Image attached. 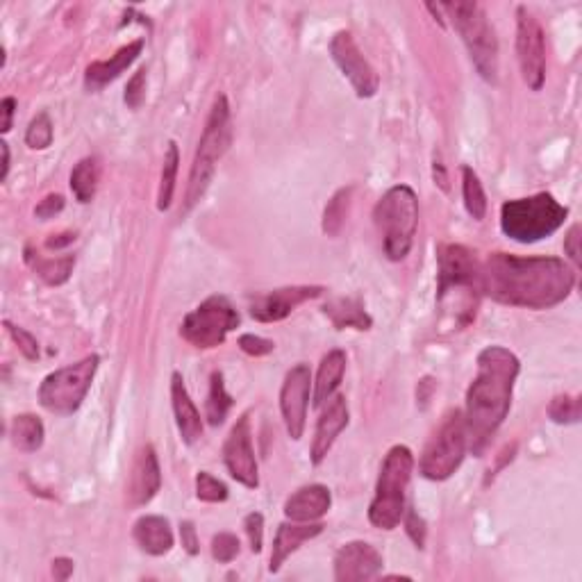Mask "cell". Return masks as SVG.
<instances>
[{
    "label": "cell",
    "mask_w": 582,
    "mask_h": 582,
    "mask_svg": "<svg viewBox=\"0 0 582 582\" xmlns=\"http://www.w3.org/2000/svg\"><path fill=\"white\" fill-rule=\"evenodd\" d=\"M373 223L382 237L387 260L403 262L419 228V198L412 187L396 185L373 207Z\"/></svg>",
    "instance_id": "cell-4"
},
{
    "label": "cell",
    "mask_w": 582,
    "mask_h": 582,
    "mask_svg": "<svg viewBox=\"0 0 582 582\" xmlns=\"http://www.w3.org/2000/svg\"><path fill=\"white\" fill-rule=\"evenodd\" d=\"M71 573H73V560H69V557H57V560H53L55 580H69Z\"/></svg>",
    "instance_id": "cell-48"
},
{
    "label": "cell",
    "mask_w": 582,
    "mask_h": 582,
    "mask_svg": "<svg viewBox=\"0 0 582 582\" xmlns=\"http://www.w3.org/2000/svg\"><path fill=\"white\" fill-rule=\"evenodd\" d=\"M519 373L521 362L510 348L487 346L478 353V376L471 382L467 407L462 412L467 444L473 455L485 451L505 423Z\"/></svg>",
    "instance_id": "cell-2"
},
{
    "label": "cell",
    "mask_w": 582,
    "mask_h": 582,
    "mask_svg": "<svg viewBox=\"0 0 582 582\" xmlns=\"http://www.w3.org/2000/svg\"><path fill=\"white\" fill-rule=\"evenodd\" d=\"M223 462H226L228 473L239 485L248 489L260 487V469H257L253 451L251 417L248 414H241L239 421L232 426L226 444H223Z\"/></svg>",
    "instance_id": "cell-14"
},
{
    "label": "cell",
    "mask_w": 582,
    "mask_h": 582,
    "mask_svg": "<svg viewBox=\"0 0 582 582\" xmlns=\"http://www.w3.org/2000/svg\"><path fill=\"white\" fill-rule=\"evenodd\" d=\"M517 57L521 78L532 91H539L546 80V37L542 23L528 7H517Z\"/></svg>",
    "instance_id": "cell-12"
},
{
    "label": "cell",
    "mask_w": 582,
    "mask_h": 582,
    "mask_svg": "<svg viewBox=\"0 0 582 582\" xmlns=\"http://www.w3.org/2000/svg\"><path fill=\"white\" fill-rule=\"evenodd\" d=\"M55 130H53V121L48 112H39L35 119L30 121V126L26 130V144L32 151H46L48 146L53 144Z\"/></svg>",
    "instance_id": "cell-34"
},
{
    "label": "cell",
    "mask_w": 582,
    "mask_h": 582,
    "mask_svg": "<svg viewBox=\"0 0 582 582\" xmlns=\"http://www.w3.org/2000/svg\"><path fill=\"white\" fill-rule=\"evenodd\" d=\"M385 567L382 555L367 542H348L335 555V580L362 582L373 580Z\"/></svg>",
    "instance_id": "cell-17"
},
{
    "label": "cell",
    "mask_w": 582,
    "mask_h": 582,
    "mask_svg": "<svg viewBox=\"0 0 582 582\" xmlns=\"http://www.w3.org/2000/svg\"><path fill=\"white\" fill-rule=\"evenodd\" d=\"M26 262L30 264V269L46 282V285L60 287L71 278L73 266H76V257L64 255V257H51V260H48V257L32 255L30 248H26Z\"/></svg>",
    "instance_id": "cell-28"
},
{
    "label": "cell",
    "mask_w": 582,
    "mask_h": 582,
    "mask_svg": "<svg viewBox=\"0 0 582 582\" xmlns=\"http://www.w3.org/2000/svg\"><path fill=\"white\" fill-rule=\"evenodd\" d=\"M3 326L7 330V335H10L14 339V344L19 346V351L23 353V357L26 360H37L39 357V344H37V339L30 335V332L26 328H19V326H14L12 321H3Z\"/></svg>",
    "instance_id": "cell-38"
},
{
    "label": "cell",
    "mask_w": 582,
    "mask_h": 582,
    "mask_svg": "<svg viewBox=\"0 0 582 582\" xmlns=\"http://www.w3.org/2000/svg\"><path fill=\"white\" fill-rule=\"evenodd\" d=\"M323 291L326 289L321 285H294L266 291V294H255L248 298V303H251V317L260 323L285 321L296 307H301L307 301H314Z\"/></svg>",
    "instance_id": "cell-16"
},
{
    "label": "cell",
    "mask_w": 582,
    "mask_h": 582,
    "mask_svg": "<svg viewBox=\"0 0 582 582\" xmlns=\"http://www.w3.org/2000/svg\"><path fill=\"white\" fill-rule=\"evenodd\" d=\"M98 364H101V357L94 353L87 355L85 360L71 364V367L48 373L39 385L41 407L51 414H60V417H69V414L78 412L91 382L96 378Z\"/></svg>",
    "instance_id": "cell-9"
},
{
    "label": "cell",
    "mask_w": 582,
    "mask_h": 582,
    "mask_svg": "<svg viewBox=\"0 0 582 582\" xmlns=\"http://www.w3.org/2000/svg\"><path fill=\"white\" fill-rule=\"evenodd\" d=\"M414 471V455L407 446L389 448L380 467L376 496L369 505L371 526L380 530H394L403 521L407 510V487Z\"/></svg>",
    "instance_id": "cell-8"
},
{
    "label": "cell",
    "mask_w": 582,
    "mask_h": 582,
    "mask_svg": "<svg viewBox=\"0 0 582 582\" xmlns=\"http://www.w3.org/2000/svg\"><path fill=\"white\" fill-rule=\"evenodd\" d=\"M232 144V121H230V105L228 98L219 94L214 98L210 116H207L203 137L198 141L194 164H191L189 173V185L185 196V212H189L201 198L205 196L207 187L214 178L216 164L221 162V157L228 153Z\"/></svg>",
    "instance_id": "cell-7"
},
{
    "label": "cell",
    "mask_w": 582,
    "mask_h": 582,
    "mask_svg": "<svg viewBox=\"0 0 582 582\" xmlns=\"http://www.w3.org/2000/svg\"><path fill=\"white\" fill-rule=\"evenodd\" d=\"M348 419H351V412H348V403L342 394H335L326 405H323V412L310 446V460L314 467H319V464L326 460L330 448L337 442V437L346 430Z\"/></svg>",
    "instance_id": "cell-18"
},
{
    "label": "cell",
    "mask_w": 582,
    "mask_h": 582,
    "mask_svg": "<svg viewBox=\"0 0 582 582\" xmlns=\"http://www.w3.org/2000/svg\"><path fill=\"white\" fill-rule=\"evenodd\" d=\"M346 373V353L339 351H330L328 355H323V360L319 364L317 371V382H314V407H323L332 396H335L337 387L342 385Z\"/></svg>",
    "instance_id": "cell-25"
},
{
    "label": "cell",
    "mask_w": 582,
    "mask_h": 582,
    "mask_svg": "<svg viewBox=\"0 0 582 582\" xmlns=\"http://www.w3.org/2000/svg\"><path fill=\"white\" fill-rule=\"evenodd\" d=\"M126 105L130 110H139L141 103L146 101V69H139L126 85Z\"/></svg>",
    "instance_id": "cell-39"
},
{
    "label": "cell",
    "mask_w": 582,
    "mask_h": 582,
    "mask_svg": "<svg viewBox=\"0 0 582 582\" xmlns=\"http://www.w3.org/2000/svg\"><path fill=\"white\" fill-rule=\"evenodd\" d=\"M178 169H180V151L176 141H169L164 155L162 166V178H160V191H157V210L166 212L173 203V194H176V182H178Z\"/></svg>",
    "instance_id": "cell-30"
},
{
    "label": "cell",
    "mask_w": 582,
    "mask_h": 582,
    "mask_svg": "<svg viewBox=\"0 0 582 582\" xmlns=\"http://www.w3.org/2000/svg\"><path fill=\"white\" fill-rule=\"evenodd\" d=\"M482 262L471 248L462 244H442L437 248V303L448 312L455 307V323L460 328L476 319Z\"/></svg>",
    "instance_id": "cell-3"
},
{
    "label": "cell",
    "mask_w": 582,
    "mask_h": 582,
    "mask_svg": "<svg viewBox=\"0 0 582 582\" xmlns=\"http://www.w3.org/2000/svg\"><path fill=\"white\" fill-rule=\"evenodd\" d=\"M439 10L448 14L453 28L467 46L478 76L496 85L498 82V39L496 30L487 19L485 7L476 0H457V3H442Z\"/></svg>",
    "instance_id": "cell-6"
},
{
    "label": "cell",
    "mask_w": 582,
    "mask_h": 582,
    "mask_svg": "<svg viewBox=\"0 0 582 582\" xmlns=\"http://www.w3.org/2000/svg\"><path fill=\"white\" fill-rule=\"evenodd\" d=\"M144 51V41H130L128 46H123L116 51L110 60H98L87 66L85 71V89L87 91H101L103 87L110 85L123 71L130 69L137 62V57Z\"/></svg>",
    "instance_id": "cell-20"
},
{
    "label": "cell",
    "mask_w": 582,
    "mask_h": 582,
    "mask_svg": "<svg viewBox=\"0 0 582 582\" xmlns=\"http://www.w3.org/2000/svg\"><path fill=\"white\" fill-rule=\"evenodd\" d=\"M196 496L203 503H226L230 492L219 478H214L207 471H201L196 476Z\"/></svg>",
    "instance_id": "cell-36"
},
{
    "label": "cell",
    "mask_w": 582,
    "mask_h": 582,
    "mask_svg": "<svg viewBox=\"0 0 582 582\" xmlns=\"http://www.w3.org/2000/svg\"><path fill=\"white\" fill-rule=\"evenodd\" d=\"M323 314L337 330H369L373 326V319L360 298H335V301L323 305Z\"/></svg>",
    "instance_id": "cell-26"
},
{
    "label": "cell",
    "mask_w": 582,
    "mask_h": 582,
    "mask_svg": "<svg viewBox=\"0 0 582 582\" xmlns=\"http://www.w3.org/2000/svg\"><path fill=\"white\" fill-rule=\"evenodd\" d=\"M73 241H76V232H62V235L48 237L44 246L48 248V251H62V248L73 244Z\"/></svg>",
    "instance_id": "cell-47"
},
{
    "label": "cell",
    "mask_w": 582,
    "mask_h": 582,
    "mask_svg": "<svg viewBox=\"0 0 582 582\" xmlns=\"http://www.w3.org/2000/svg\"><path fill=\"white\" fill-rule=\"evenodd\" d=\"M330 55L339 66V71L344 73V78H348V82L353 85L357 96L373 98L378 94V87H380L378 73L360 51V46H357V41L351 32L342 30L330 39Z\"/></svg>",
    "instance_id": "cell-13"
},
{
    "label": "cell",
    "mask_w": 582,
    "mask_h": 582,
    "mask_svg": "<svg viewBox=\"0 0 582 582\" xmlns=\"http://www.w3.org/2000/svg\"><path fill=\"white\" fill-rule=\"evenodd\" d=\"M46 428L35 414H19L10 423V439L21 453H37L44 446Z\"/></svg>",
    "instance_id": "cell-27"
},
{
    "label": "cell",
    "mask_w": 582,
    "mask_h": 582,
    "mask_svg": "<svg viewBox=\"0 0 582 582\" xmlns=\"http://www.w3.org/2000/svg\"><path fill=\"white\" fill-rule=\"evenodd\" d=\"M351 196L353 187H344L328 201L326 212H323V232H326L328 237H337L339 232H342L348 216V207H351Z\"/></svg>",
    "instance_id": "cell-33"
},
{
    "label": "cell",
    "mask_w": 582,
    "mask_h": 582,
    "mask_svg": "<svg viewBox=\"0 0 582 582\" xmlns=\"http://www.w3.org/2000/svg\"><path fill=\"white\" fill-rule=\"evenodd\" d=\"M171 403L182 442L196 444L203 437V419L198 407L191 401L185 380H182L178 371L171 376Z\"/></svg>",
    "instance_id": "cell-21"
},
{
    "label": "cell",
    "mask_w": 582,
    "mask_h": 582,
    "mask_svg": "<svg viewBox=\"0 0 582 582\" xmlns=\"http://www.w3.org/2000/svg\"><path fill=\"white\" fill-rule=\"evenodd\" d=\"M564 253L569 255V260L580 266V226H571V230L567 232V237H564Z\"/></svg>",
    "instance_id": "cell-45"
},
{
    "label": "cell",
    "mask_w": 582,
    "mask_h": 582,
    "mask_svg": "<svg viewBox=\"0 0 582 582\" xmlns=\"http://www.w3.org/2000/svg\"><path fill=\"white\" fill-rule=\"evenodd\" d=\"M312 394V371L307 364H296L291 367L282 382L280 389V412L285 419V426L289 437L298 442L305 432L307 421V407H310Z\"/></svg>",
    "instance_id": "cell-15"
},
{
    "label": "cell",
    "mask_w": 582,
    "mask_h": 582,
    "mask_svg": "<svg viewBox=\"0 0 582 582\" xmlns=\"http://www.w3.org/2000/svg\"><path fill=\"white\" fill-rule=\"evenodd\" d=\"M569 207L555 201L553 194H535L528 198L505 201L501 207V230L507 239L517 244H537L555 235L564 226Z\"/></svg>",
    "instance_id": "cell-5"
},
{
    "label": "cell",
    "mask_w": 582,
    "mask_h": 582,
    "mask_svg": "<svg viewBox=\"0 0 582 582\" xmlns=\"http://www.w3.org/2000/svg\"><path fill=\"white\" fill-rule=\"evenodd\" d=\"M64 196L62 194H48L44 201H39L37 207H35V216L41 221H48V219H53V216L60 214L64 210Z\"/></svg>",
    "instance_id": "cell-43"
},
{
    "label": "cell",
    "mask_w": 582,
    "mask_h": 582,
    "mask_svg": "<svg viewBox=\"0 0 582 582\" xmlns=\"http://www.w3.org/2000/svg\"><path fill=\"white\" fill-rule=\"evenodd\" d=\"M0 112H3V126H0V130L5 132H10L12 126H14V112H16V98L12 96H7L3 98V103H0Z\"/></svg>",
    "instance_id": "cell-46"
},
{
    "label": "cell",
    "mask_w": 582,
    "mask_h": 582,
    "mask_svg": "<svg viewBox=\"0 0 582 582\" xmlns=\"http://www.w3.org/2000/svg\"><path fill=\"white\" fill-rule=\"evenodd\" d=\"M0 151H3V171H0V182H5L7 176H10V166H12L10 144H7V141H0Z\"/></svg>",
    "instance_id": "cell-50"
},
{
    "label": "cell",
    "mask_w": 582,
    "mask_h": 582,
    "mask_svg": "<svg viewBox=\"0 0 582 582\" xmlns=\"http://www.w3.org/2000/svg\"><path fill=\"white\" fill-rule=\"evenodd\" d=\"M232 407V396L228 394L226 382H223V373L214 371L210 378V394H207V403H205V417L210 426H221L226 421L228 412Z\"/></svg>",
    "instance_id": "cell-31"
},
{
    "label": "cell",
    "mask_w": 582,
    "mask_h": 582,
    "mask_svg": "<svg viewBox=\"0 0 582 582\" xmlns=\"http://www.w3.org/2000/svg\"><path fill=\"white\" fill-rule=\"evenodd\" d=\"M482 294L526 310H551L571 296L576 271L560 257L492 253L480 266Z\"/></svg>",
    "instance_id": "cell-1"
},
{
    "label": "cell",
    "mask_w": 582,
    "mask_h": 582,
    "mask_svg": "<svg viewBox=\"0 0 582 582\" xmlns=\"http://www.w3.org/2000/svg\"><path fill=\"white\" fill-rule=\"evenodd\" d=\"M239 312L226 296L214 294L189 312L180 326V337L194 348L210 351L221 346L232 330L239 328Z\"/></svg>",
    "instance_id": "cell-11"
},
{
    "label": "cell",
    "mask_w": 582,
    "mask_h": 582,
    "mask_svg": "<svg viewBox=\"0 0 582 582\" xmlns=\"http://www.w3.org/2000/svg\"><path fill=\"white\" fill-rule=\"evenodd\" d=\"M403 519H405V532H407V537L412 539L414 546H417V548H423V546H426V535H428V530H426V521H423V519L419 517V512H414L412 507H410V510H405Z\"/></svg>",
    "instance_id": "cell-41"
},
{
    "label": "cell",
    "mask_w": 582,
    "mask_h": 582,
    "mask_svg": "<svg viewBox=\"0 0 582 582\" xmlns=\"http://www.w3.org/2000/svg\"><path fill=\"white\" fill-rule=\"evenodd\" d=\"M239 555V539L232 532H219L212 539V557L221 564H230Z\"/></svg>",
    "instance_id": "cell-37"
},
{
    "label": "cell",
    "mask_w": 582,
    "mask_h": 582,
    "mask_svg": "<svg viewBox=\"0 0 582 582\" xmlns=\"http://www.w3.org/2000/svg\"><path fill=\"white\" fill-rule=\"evenodd\" d=\"M239 348L251 357H264V355L273 353L276 344H273L271 339H264V337H257V335H241Z\"/></svg>",
    "instance_id": "cell-42"
},
{
    "label": "cell",
    "mask_w": 582,
    "mask_h": 582,
    "mask_svg": "<svg viewBox=\"0 0 582 582\" xmlns=\"http://www.w3.org/2000/svg\"><path fill=\"white\" fill-rule=\"evenodd\" d=\"M162 487V469L157 453L151 444H146L137 453V460L132 464L130 482H128V501L132 507L148 505L157 496Z\"/></svg>",
    "instance_id": "cell-19"
},
{
    "label": "cell",
    "mask_w": 582,
    "mask_h": 582,
    "mask_svg": "<svg viewBox=\"0 0 582 582\" xmlns=\"http://www.w3.org/2000/svg\"><path fill=\"white\" fill-rule=\"evenodd\" d=\"M462 198L464 207L473 221H482L487 214V194L478 178V173L471 166H462Z\"/></svg>",
    "instance_id": "cell-32"
},
{
    "label": "cell",
    "mask_w": 582,
    "mask_h": 582,
    "mask_svg": "<svg viewBox=\"0 0 582 582\" xmlns=\"http://www.w3.org/2000/svg\"><path fill=\"white\" fill-rule=\"evenodd\" d=\"M98 182H101V160L85 157L71 171V191L80 203H91L96 196Z\"/></svg>",
    "instance_id": "cell-29"
},
{
    "label": "cell",
    "mask_w": 582,
    "mask_h": 582,
    "mask_svg": "<svg viewBox=\"0 0 582 582\" xmlns=\"http://www.w3.org/2000/svg\"><path fill=\"white\" fill-rule=\"evenodd\" d=\"M332 505V494L326 485H307L291 494L285 503V517L298 523L319 521L328 514Z\"/></svg>",
    "instance_id": "cell-23"
},
{
    "label": "cell",
    "mask_w": 582,
    "mask_h": 582,
    "mask_svg": "<svg viewBox=\"0 0 582 582\" xmlns=\"http://www.w3.org/2000/svg\"><path fill=\"white\" fill-rule=\"evenodd\" d=\"M244 530L248 537V544H251L253 553H262L264 546V517L260 512H251L244 519Z\"/></svg>",
    "instance_id": "cell-40"
},
{
    "label": "cell",
    "mask_w": 582,
    "mask_h": 582,
    "mask_svg": "<svg viewBox=\"0 0 582 582\" xmlns=\"http://www.w3.org/2000/svg\"><path fill=\"white\" fill-rule=\"evenodd\" d=\"M467 428H464V414L460 410L451 412L439 430L432 435L430 442L423 448L419 471L423 478L442 482L453 476L462 467L467 457Z\"/></svg>",
    "instance_id": "cell-10"
},
{
    "label": "cell",
    "mask_w": 582,
    "mask_h": 582,
    "mask_svg": "<svg viewBox=\"0 0 582 582\" xmlns=\"http://www.w3.org/2000/svg\"><path fill=\"white\" fill-rule=\"evenodd\" d=\"M132 537H135L141 551L153 557L166 555L173 548V542H176L169 519L157 517V514H146V517L137 519L135 528H132Z\"/></svg>",
    "instance_id": "cell-24"
},
{
    "label": "cell",
    "mask_w": 582,
    "mask_h": 582,
    "mask_svg": "<svg viewBox=\"0 0 582 582\" xmlns=\"http://www.w3.org/2000/svg\"><path fill=\"white\" fill-rule=\"evenodd\" d=\"M432 176H435V182L439 187L448 191V176H446V169H444V164H442V160H439V157H435V164H432Z\"/></svg>",
    "instance_id": "cell-49"
},
{
    "label": "cell",
    "mask_w": 582,
    "mask_h": 582,
    "mask_svg": "<svg viewBox=\"0 0 582 582\" xmlns=\"http://www.w3.org/2000/svg\"><path fill=\"white\" fill-rule=\"evenodd\" d=\"M580 407L582 401L580 396H555L551 405H548V417H551L553 423H564V426H571V423L580 421Z\"/></svg>",
    "instance_id": "cell-35"
},
{
    "label": "cell",
    "mask_w": 582,
    "mask_h": 582,
    "mask_svg": "<svg viewBox=\"0 0 582 582\" xmlns=\"http://www.w3.org/2000/svg\"><path fill=\"white\" fill-rule=\"evenodd\" d=\"M323 532V523H282L276 532V539H273V551H271V564L269 571L278 573L282 569L291 553H296L305 542H312L314 537H319Z\"/></svg>",
    "instance_id": "cell-22"
},
{
    "label": "cell",
    "mask_w": 582,
    "mask_h": 582,
    "mask_svg": "<svg viewBox=\"0 0 582 582\" xmlns=\"http://www.w3.org/2000/svg\"><path fill=\"white\" fill-rule=\"evenodd\" d=\"M180 539L182 546L189 555H198L201 551V544H198V535H196V526L191 521H182L180 523Z\"/></svg>",
    "instance_id": "cell-44"
}]
</instances>
